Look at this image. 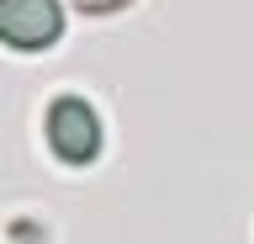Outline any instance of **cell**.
<instances>
[{"mask_svg": "<svg viewBox=\"0 0 254 244\" xmlns=\"http://www.w3.org/2000/svg\"><path fill=\"white\" fill-rule=\"evenodd\" d=\"M69 5H79L85 16H111V11H122V5H132V0H69Z\"/></svg>", "mask_w": 254, "mask_h": 244, "instance_id": "cell-3", "label": "cell"}, {"mask_svg": "<svg viewBox=\"0 0 254 244\" xmlns=\"http://www.w3.org/2000/svg\"><path fill=\"white\" fill-rule=\"evenodd\" d=\"M48 149L64 164H90L101 154V122L79 96H59L48 106Z\"/></svg>", "mask_w": 254, "mask_h": 244, "instance_id": "cell-1", "label": "cell"}, {"mask_svg": "<svg viewBox=\"0 0 254 244\" xmlns=\"http://www.w3.org/2000/svg\"><path fill=\"white\" fill-rule=\"evenodd\" d=\"M64 37V5L59 0H0V43L21 53L53 48Z\"/></svg>", "mask_w": 254, "mask_h": 244, "instance_id": "cell-2", "label": "cell"}]
</instances>
